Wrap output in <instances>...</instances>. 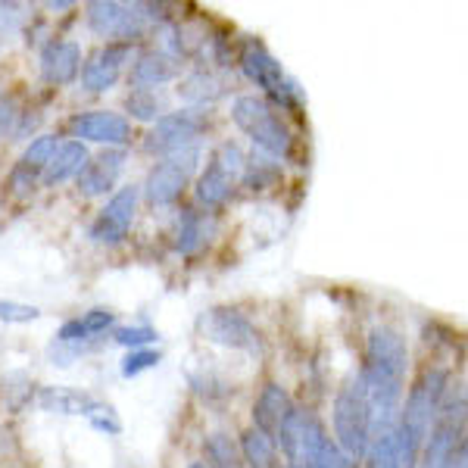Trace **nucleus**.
<instances>
[{"mask_svg":"<svg viewBox=\"0 0 468 468\" xmlns=\"http://www.w3.org/2000/svg\"><path fill=\"white\" fill-rule=\"evenodd\" d=\"M90 403L94 399L75 388H41V394H37V406L57 415H85Z\"/></svg>","mask_w":468,"mask_h":468,"instance_id":"nucleus-22","label":"nucleus"},{"mask_svg":"<svg viewBox=\"0 0 468 468\" xmlns=\"http://www.w3.org/2000/svg\"><path fill=\"white\" fill-rule=\"evenodd\" d=\"M16 119H19V112H16V107H13V101L0 97V138L16 132Z\"/></svg>","mask_w":468,"mask_h":468,"instance_id":"nucleus-35","label":"nucleus"},{"mask_svg":"<svg viewBox=\"0 0 468 468\" xmlns=\"http://www.w3.org/2000/svg\"><path fill=\"white\" fill-rule=\"evenodd\" d=\"M450 390V372L447 368H428L415 388L406 397V406H399V421L406 431H410L415 441L425 447L428 434L437 425V412H441V403Z\"/></svg>","mask_w":468,"mask_h":468,"instance_id":"nucleus-4","label":"nucleus"},{"mask_svg":"<svg viewBox=\"0 0 468 468\" xmlns=\"http://www.w3.org/2000/svg\"><path fill=\"white\" fill-rule=\"evenodd\" d=\"M178 75V59H172L169 54L163 50H147V54L138 57L132 69V81L138 88H156V85H165Z\"/></svg>","mask_w":468,"mask_h":468,"instance_id":"nucleus-20","label":"nucleus"},{"mask_svg":"<svg viewBox=\"0 0 468 468\" xmlns=\"http://www.w3.org/2000/svg\"><path fill=\"white\" fill-rule=\"evenodd\" d=\"M125 107L134 119H141V122H156V119L163 116V101L147 88H134L132 94H128Z\"/></svg>","mask_w":468,"mask_h":468,"instance_id":"nucleus-25","label":"nucleus"},{"mask_svg":"<svg viewBox=\"0 0 468 468\" xmlns=\"http://www.w3.org/2000/svg\"><path fill=\"white\" fill-rule=\"evenodd\" d=\"M128 154L125 150H107V154L88 160V165L79 176V194L81 197H103V194L112 191V185L119 181L125 169Z\"/></svg>","mask_w":468,"mask_h":468,"instance_id":"nucleus-15","label":"nucleus"},{"mask_svg":"<svg viewBox=\"0 0 468 468\" xmlns=\"http://www.w3.org/2000/svg\"><path fill=\"white\" fill-rule=\"evenodd\" d=\"M222 94H225L222 81H218L213 72H203V69L187 75V79L181 81V88H178V97L185 103H191V110H203L207 103H216Z\"/></svg>","mask_w":468,"mask_h":468,"instance_id":"nucleus-21","label":"nucleus"},{"mask_svg":"<svg viewBox=\"0 0 468 468\" xmlns=\"http://www.w3.org/2000/svg\"><path fill=\"white\" fill-rule=\"evenodd\" d=\"M138 197H141V191L134 185L112 194L107 200V207H103L94 222H90V231H88L90 240L101 247L122 244L128 229H132V222H134V213H138Z\"/></svg>","mask_w":468,"mask_h":468,"instance_id":"nucleus-10","label":"nucleus"},{"mask_svg":"<svg viewBox=\"0 0 468 468\" xmlns=\"http://www.w3.org/2000/svg\"><path fill=\"white\" fill-rule=\"evenodd\" d=\"M203 335L218 346L229 350H247V353H262V337L256 331V324L247 319L238 309H209L200 322Z\"/></svg>","mask_w":468,"mask_h":468,"instance_id":"nucleus-9","label":"nucleus"},{"mask_svg":"<svg viewBox=\"0 0 468 468\" xmlns=\"http://www.w3.org/2000/svg\"><path fill=\"white\" fill-rule=\"evenodd\" d=\"M160 366V353L156 350H128V356L122 359V375L125 378H138L141 372H147V368H156Z\"/></svg>","mask_w":468,"mask_h":468,"instance_id":"nucleus-31","label":"nucleus"},{"mask_svg":"<svg viewBox=\"0 0 468 468\" xmlns=\"http://www.w3.org/2000/svg\"><path fill=\"white\" fill-rule=\"evenodd\" d=\"M35 181H37V172L26 169V165H16L13 176H10V187H13L16 197H26L28 191H35Z\"/></svg>","mask_w":468,"mask_h":468,"instance_id":"nucleus-34","label":"nucleus"},{"mask_svg":"<svg viewBox=\"0 0 468 468\" xmlns=\"http://www.w3.org/2000/svg\"><path fill=\"white\" fill-rule=\"evenodd\" d=\"M72 134L81 141H94V144H107L122 150L128 141H132V122L119 112L110 110H90V112H79V116L69 122Z\"/></svg>","mask_w":468,"mask_h":468,"instance_id":"nucleus-12","label":"nucleus"},{"mask_svg":"<svg viewBox=\"0 0 468 468\" xmlns=\"http://www.w3.org/2000/svg\"><path fill=\"white\" fill-rule=\"evenodd\" d=\"M231 119H234V125H238L256 147L266 150L269 156H275V160L291 156L293 134L266 97H238L231 107Z\"/></svg>","mask_w":468,"mask_h":468,"instance_id":"nucleus-3","label":"nucleus"},{"mask_svg":"<svg viewBox=\"0 0 468 468\" xmlns=\"http://www.w3.org/2000/svg\"><path fill=\"white\" fill-rule=\"evenodd\" d=\"M128 57H132V44L110 41L107 48H101L97 54H90L88 63L81 66V85H85L90 94H103V90L116 88Z\"/></svg>","mask_w":468,"mask_h":468,"instance_id":"nucleus-13","label":"nucleus"},{"mask_svg":"<svg viewBox=\"0 0 468 468\" xmlns=\"http://www.w3.org/2000/svg\"><path fill=\"white\" fill-rule=\"evenodd\" d=\"M244 163L247 160H244V154H240V147L231 144V141H225V144L216 150L213 160H209L203 176L197 178V200L203 207H222V203L229 200L234 181L244 172Z\"/></svg>","mask_w":468,"mask_h":468,"instance_id":"nucleus-8","label":"nucleus"},{"mask_svg":"<svg viewBox=\"0 0 468 468\" xmlns=\"http://www.w3.org/2000/svg\"><path fill=\"white\" fill-rule=\"evenodd\" d=\"M85 419H88V425L94 428V431H101V434H119V431H122V421H119L116 410L107 406V403H97V399L88 406Z\"/></svg>","mask_w":468,"mask_h":468,"instance_id":"nucleus-27","label":"nucleus"},{"mask_svg":"<svg viewBox=\"0 0 468 468\" xmlns=\"http://www.w3.org/2000/svg\"><path fill=\"white\" fill-rule=\"evenodd\" d=\"M79 322H81V328H85L88 337H97V335H107V328L116 324V313L107 306H97V309H90V313L81 315Z\"/></svg>","mask_w":468,"mask_h":468,"instance_id":"nucleus-33","label":"nucleus"},{"mask_svg":"<svg viewBox=\"0 0 468 468\" xmlns=\"http://www.w3.org/2000/svg\"><path fill=\"white\" fill-rule=\"evenodd\" d=\"M156 337L160 335H156V328H150V324H134V328L112 331V341H116L119 346H128V350H147Z\"/></svg>","mask_w":468,"mask_h":468,"instance_id":"nucleus-28","label":"nucleus"},{"mask_svg":"<svg viewBox=\"0 0 468 468\" xmlns=\"http://www.w3.org/2000/svg\"><path fill=\"white\" fill-rule=\"evenodd\" d=\"M244 185L250 187V191H266V187L278 185V178H282V172L275 169L271 163H244Z\"/></svg>","mask_w":468,"mask_h":468,"instance_id":"nucleus-30","label":"nucleus"},{"mask_svg":"<svg viewBox=\"0 0 468 468\" xmlns=\"http://www.w3.org/2000/svg\"><path fill=\"white\" fill-rule=\"evenodd\" d=\"M291 406L293 403H291L288 390H284L282 384H266L260 399H256V406H253V421H256L253 428H260V431L275 437V431L284 421V415L291 412Z\"/></svg>","mask_w":468,"mask_h":468,"instance_id":"nucleus-19","label":"nucleus"},{"mask_svg":"<svg viewBox=\"0 0 468 468\" xmlns=\"http://www.w3.org/2000/svg\"><path fill=\"white\" fill-rule=\"evenodd\" d=\"M191 468H207V465H203V463H194Z\"/></svg>","mask_w":468,"mask_h":468,"instance_id":"nucleus-38","label":"nucleus"},{"mask_svg":"<svg viewBox=\"0 0 468 468\" xmlns=\"http://www.w3.org/2000/svg\"><path fill=\"white\" fill-rule=\"evenodd\" d=\"M209 128V116L203 110H178V112H163L156 119L154 132L147 134L144 147L156 156H172L181 150L197 147L200 134Z\"/></svg>","mask_w":468,"mask_h":468,"instance_id":"nucleus-5","label":"nucleus"},{"mask_svg":"<svg viewBox=\"0 0 468 468\" xmlns=\"http://www.w3.org/2000/svg\"><path fill=\"white\" fill-rule=\"evenodd\" d=\"M240 72H244L256 88L266 90V94L278 90V88L284 85V81H288V75H284L282 63H278V59L271 57L260 41H250L244 48V54H240Z\"/></svg>","mask_w":468,"mask_h":468,"instance_id":"nucleus-17","label":"nucleus"},{"mask_svg":"<svg viewBox=\"0 0 468 468\" xmlns=\"http://www.w3.org/2000/svg\"><path fill=\"white\" fill-rule=\"evenodd\" d=\"M240 452L247 456V463L253 468H271L275 465V437L260 431V428H250V431H244L240 437Z\"/></svg>","mask_w":468,"mask_h":468,"instance_id":"nucleus-23","label":"nucleus"},{"mask_svg":"<svg viewBox=\"0 0 468 468\" xmlns=\"http://www.w3.org/2000/svg\"><path fill=\"white\" fill-rule=\"evenodd\" d=\"M57 147H59L57 134H41V138H35L32 144H28L19 165H26V169H32V172H41L44 165L50 163V156L57 154Z\"/></svg>","mask_w":468,"mask_h":468,"instance_id":"nucleus-26","label":"nucleus"},{"mask_svg":"<svg viewBox=\"0 0 468 468\" xmlns=\"http://www.w3.org/2000/svg\"><path fill=\"white\" fill-rule=\"evenodd\" d=\"M147 22V4H116V0L88 4V28L97 37H119V44H132L134 37H141Z\"/></svg>","mask_w":468,"mask_h":468,"instance_id":"nucleus-6","label":"nucleus"},{"mask_svg":"<svg viewBox=\"0 0 468 468\" xmlns=\"http://www.w3.org/2000/svg\"><path fill=\"white\" fill-rule=\"evenodd\" d=\"M22 19L19 6L16 4H0V32H6V28H16Z\"/></svg>","mask_w":468,"mask_h":468,"instance_id":"nucleus-36","label":"nucleus"},{"mask_svg":"<svg viewBox=\"0 0 468 468\" xmlns=\"http://www.w3.org/2000/svg\"><path fill=\"white\" fill-rule=\"evenodd\" d=\"M275 447H282L291 468H350V459L324 431L319 415L291 406L282 428L275 431Z\"/></svg>","mask_w":468,"mask_h":468,"instance_id":"nucleus-1","label":"nucleus"},{"mask_svg":"<svg viewBox=\"0 0 468 468\" xmlns=\"http://www.w3.org/2000/svg\"><path fill=\"white\" fill-rule=\"evenodd\" d=\"M41 319V309L28 303H13V300H0V322L6 324H28Z\"/></svg>","mask_w":468,"mask_h":468,"instance_id":"nucleus-32","label":"nucleus"},{"mask_svg":"<svg viewBox=\"0 0 468 468\" xmlns=\"http://www.w3.org/2000/svg\"><path fill=\"white\" fill-rule=\"evenodd\" d=\"M421 443L406 431L403 425H394L368 443L366 468H415L419 465Z\"/></svg>","mask_w":468,"mask_h":468,"instance_id":"nucleus-11","label":"nucleus"},{"mask_svg":"<svg viewBox=\"0 0 468 468\" xmlns=\"http://www.w3.org/2000/svg\"><path fill=\"white\" fill-rule=\"evenodd\" d=\"M72 0H48V10H69Z\"/></svg>","mask_w":468,"mask_h":468,"instance_id":"nucleus-37","label":"nucleus"},{"mask_svg":"<svg viewBox=\"0 0 468 468\" xmlns=\"http://www.w3.org/2000/svg\"><path fill=\"white\" fill-rule=\"evenodd\" d=\"M366 366L381 368V372H394L406 378V366H410V350H406L403 335L394 328H375L368 335L366 346Z\"/></svg>","mask_w":468,"mask_h":468,"instance_id":"nucleus-14","label":"nucleus"},{"mask_svg":"<svg viewBox=\"0 0 468 468\" xmlns=\"http://www.w3.org/2000/svg\"><path fill=\"white\" fill-rule=\"evenodd\" d=\"M335 437L337 447L346 459H366V450L372 443V412H368L366 388H362L359 375L353 381H346L341 394L335 397Z\"/></svg>","mask_w":468,"mask_h":468,"instance_id":"nucleus-2","label":"nucleus"},{"mask_svg":"<svg viewBox=\"0 0 468 468\" xmlns=\"http://www.w3.org/2000/svg\"><path fill=\"white\" fill-rule=\"evenodd\" d=\"M88 160H90L88 147L81 144V141H66V144L57 147V154L50 156V163L41 169V181L48 187H57L69 178H79L81 169L88 165Z\"/></svg>","mask_w":468,"mask_h":468,"instance_id":"nucleus-18","label":"nucleus"},{"mask_svg":"<svg viewBox=\"0 0 468 468\" xmlns=\"http://www.w3.org/2000/svg\"><path fill=\"white\" fill-rule=\"evenodd\" d=\"M207 456L216 468H234L238 465V450H234L229 434H209L207 437Z\"/></svg>","mask_w":468,"mask_h":468,"instance_id":"nucleus-29","label":"nucleus"},{"mask_svg":"<svg viewBox=\"0 0 468 468\" xmlns=\"http://www.w3.org/2000/svg\"><path fill=\"white\" fill-rule=\"evenodd\" d=\"M81 72V48L75 41H50L41 50V75L48 85H72Z\"/></svg>","mask_w":468,"mask_h":468,"instance_id":"nucleus-16","label":"nucleus"},{"mask_svg":"<svg viewBox=\"0 0 468 468\" xmlns=\"http://www.w3.org/2000/svg\"><path fill=\"white\" fill-rule=\"evenodd\" d=\"M197 160H200L197 147L163 156V163H156L154 169H150L144 197L154 203V207H169V203H176L181 197V191L187 187V181H191L194 169H197Z\"/></svg>","mask_w":468,"mask_h":468,"instance_id":"nucleus-7","label":"nucleus"},{"mask_svg":"<svg viewBox=\"0 0 468 468\" xmlns=\"http://www.w3.org/2000/svg\"><path fill=\"white\" fill-rule=\"evenodd\" d=\"M203 240H207V218L187 209V213L181 216V225L176 234V250L181 256H194L203 247Z\"/></svg>","mask_w":468,"mask_h":468,"instance_id":"nucleus-24","label":"nucleus"}]
</instances>
